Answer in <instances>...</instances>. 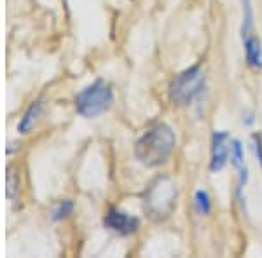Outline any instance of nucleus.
<instances>
[{"instance_id": "obj_1", "label": "nucleus", "mask_w": 262, "mask_h": 258, "mask_svg": "<svg viewBox=\"0 0 262 258\" xmlns=\"http://www.w3.org/2000/svg\"><path fill=\"white\" fill-rule=\"evenodd\" d=\"M175 149V134L170 126L159 124L147 131L135 145V155L143 166H159Z\"/></svg>"}, {"instance_id": "obj_2", "label": "nucleus", "mask_w": 262, "mask_h": 258, "mask_svg": "<svg viewBox=\"0 0 262 258\" xmlns=\"http://www.w3.org/2000/svg\"><path fill=\"white\" fill-rule=\"evenodd\" d=\"M143 204L150 218L163 222L170 218L177 206V187L170 176H158L152 180L143 194Z\"/></svg>"}, {"instance_id": "obj_3", "label": "nucleus", "mask_w": 262, "mask_h": 258, "mask_svg": "<svg viewBox=\"0 0 262 258\" xmlns=\"http://www.w3.org/2000/svg\"><path fill=\"white\" fill-rule=\"evenodd\" d=\"M112 100V87L103 80H96L77 95L75 108L84 117H96L111 108Z\"/></svg>"}, {"instance_id": "obj_4", "label": "nucleus", "mask_w": 262, "mask_h": 258, "mask_svg": "<svg viewBox=\"0 0 262 258\" xmlns=\"http://www.w3.org/2000/svg\"><path fill=\"white\" fill-rule=\"evenodd\" d=\"M205 87V74L200 66L182 72L170 84V98L175 105H189Z\"/></svg>"}, {"instance_id": "obj_5", "label": "nucleus", "mask_w": 262, "mask_h": 258, "mask_svg": "<svg viewBox=\"0 0 262 258\" xmlns=\"http://www.w3.org/2000/svg\"><path fill=\"white\" fill-rule=\"evenodd\" d=\"M103 223L107 228H111V230L117 232V234H122V236L133 234L138 228V225H140L138 218L131 217V215L124 213V211H117V209H112L111 213L103 218Z\"/></svg>"}, {"instance_id": "obj_6", "label": "nucleus", "mask_w": 262, "mask_h": 258, "mask_svg": "<svg viewBox=\"0 0 262 258\" xmlns=\"http://www.w3.org/2000/svg\"><path fill=\"white\" fill-rule=\"evenodd\" d=\"M229 134L227 133H213V145H212V162H210V169L212 171H221L226 166L227 157H229Z\"/></svg>"}, {"instance_id": "obj_7", "label": "nucleus", "mask_w": 262, "mask_h": 258, "mask_svg": "<svg viewBox=\"0 0 262 258\" xmlns=\"http://www.w3.org/2000/svg\"><path fill=\"white\" fill-rule=\"evenodd\" d=\"M245 56H247V63L252 68L259 70L262 68V48H260V40L255 35H248L245 37Z\"/></svg>"}, {"instance_id": "obj_8", "label": "nucleus", "mask_w": 262, "mask_h": 258, "mask_svg": "<svg viewBox=\"0 0 262 258\" xmlns=\"http://www.w3.org/2000/svg\"><path fill=\"white\" fill-rule=\"evenodd\" d=\"M40 110H42V101H35V103L30 105V108L25 112V115L21 117V121H19V124H18V131H19V133L25 134V133H28V131L33 128L37 117L40 115Z\"/></svg>"}, {"instance_id": "obj_9", "label": "nucleus", "mask_w": 262, "mask_h": 258, "mask_svg": "<svg viewBox=\"0 0 262 258\" xmlns=\"http://www.w3.org/2000/svg\"><path fill=\"white\" fill-rule=\"evenodd\" d=\"M243 4V27H242V35L243 39L248 37L252 33L253 27V9H252V2L250 0H242Z\"/></svg>"}, {"instance_id": "obj_10", "label": "nucleus", "mask_w": 262, "mask_h": 258, "mask_svg": "<svg viewBox=\"0 0 262 258\" xmlns=\"http://www.w3.org/2000/svg\"><path fill=\"white\" fill-rule=\"evenodd\" d=\"M18 187H19L18 173H16V169L9 168V171H7V197L14 199L16 194H18Z\"/></svg>"}, {"instance_id": "obj_11", "label": "nucleus", "mask_w": 262, "mask_h": 258, "mask_svg": "<svg viewBox=\"0 0 262 258\" xmlns=\"http://www.w3.org/2000/svg\"><path fill=\"white\" fill-rule=\"evenodd\" d=\"M196 206H198V211H200L201 215L210 213L212 204H210V196L205 192V190H198L196 192Z\"/></svg>"}, {"instance_id": "obj_12", "label": "nucleus", "mask_w": 262, "mask_h": 258, "mask_svg": "<svg viewBox=\"0 0 262 258\" xmlns=\"http://www.w3.org/2000/svg\"><path fill=\"white\" fill-rule=\"evenodd\" d=\"M72 209H74V202L72 201H63L60 202V204L54 208L53 211V220H63V218H67L69 215L72 213Z\"/></svg>"}, {"instance_id": "obj_13", "label": "nucleus", "mask_w": 262, "mask_h": 258, "mask_svg": "<svg viewBox=\"0 0 262 258\" xmlns=\"http://www.w3.org/2000/svg\"><path fill=\"white\" fill-rule=\"evenodd\" d=\"M231 159L236 168H239V169L243 168V149H242V143H239L238 139H234L231 145Z\"/></svg>"}, {"instance_id": "obj_14", "label": "nucleus", "mask_w": 262, "mask_h": 258, "mask_svg": "<svg viewBox=\"0 0 262 258\" xmlns=\"http://www.w3.org/2000/svg\"><path fill=\"white\" fill-rule=\"evenodd\" d=\"M253 139H255V152H257V157H259V162L262 166V143H260V136H253Z\"/></svg>"}]
</instances>
